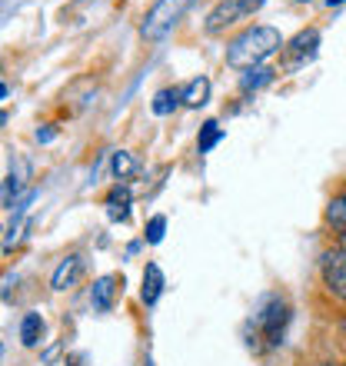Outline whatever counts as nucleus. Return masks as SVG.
<instances>
[{"label":"nucleus","instance_id":"f257e3e1","mask_svg":"<svg viewBox=\"0 0 346 366\" xmlns=\"http://www.w3.org/2000/svg\"><path fill=\"white\" fill-rule=\"evenodd\" d=\"M280 47H283V37H280L277 27H267V24L247 27L240 37H233L230 44H227V67H233V70L260 67V64L267 57H273Z\"/></svg>","mask_w":346,"mask_h":366},{"label":"nucleus","instance_id":"f03ea898","mask_svg":"<svg viewBox=\"0 0 346 366\" xmlns=\"http://www.w3.org/2000/svg\"><path fill=\"white\" fill-rule=\"evenodd\" d=\"M287 323H290V303L280 293H270L263 303H260L257 317H253V337L250 340L253 347H263V350H277L283 343V333H287Z\"/></svg>","mask_w":346,"mask_h":366},{"label":"nucleus","instance_id":"7ed1b4c3","mask_svg":"<svg viewBox=\"0 0 346 366\" xmlns=\"http://www.w3.org/2000/svg\"><path fill=\"white\" fill-rule=\"evenodd\" d=\"M193 0H154V7L144 14V24H140V37L157 44L164 40L177 24L183 20V14L190 10Z\"/></svg>","mask_w":346,"mask_h":366},{"label":"nucleus","instance_id":"20e7f679","mask_svg":"<svg viewBox=\"0 0 346 366\" xmlns=\"http://www.w3.org/2000/svg\"><path fill=\"white\" fill-rule=\"evenodd\" d=\"M263 4H267V0H220V4H217V7L207 14V24H203V30H207L210 37H213V34H223V30L233 27L237 20L257 14Z\"/></svg>","mask_w":346,"mask_h":366},{"label":"nucleus","instance_id":"39448f33","mask_svg":"<svg viewBox=\"0 0 346 366\" xmlns=\"http://www.w3.org/2000/svg\"><path fill=\"white\" fill-rule=\"evenodd\" d=\"M320 280H323V287L333 297L346 303V250L343 247L323 250V257H320Z\"/></svg>","mask_w":346,"mask_h":366},{"label":"nucleus","instance_id":"423d86ee","mask_svg":"<svg viewBox=\"0 0 346 366\" xmlns=\"http://www.w3.org/2000/svg\"><path fill=\"white\" fill-rule=\"evenodd\" d=\"M320 30L317 27H303L293 40H287L283 44V57H287V70H297L303 67L307 60L317 57V50H320Z\"/></svg>","mask_w":346,"mask_h":366},{"label":"nucleus","instance_id":"0eeeda50","mask_svg":"<svg viewBox=\"0 0 346 366\" xmlns=\"http://www.w3.org/2000/svg\"><path fill=\"white\" fill-rule=\"evenodd\" d=\"M120 290H124V277H120V273H104V277L94 280V287H90V307H94L97 313H110Z\"/></svg>","mask_w":346,"mask_h":366},{"label":"nucleus","instance_id":"6e6552de","mask_svg":"<svg viewBox=\"0 0 346 366\" xmlns=\"http://www.w3.org/2000/svg\"><path fill=\"white\" fill-rule=\"evenodd\" d=\"M80 277H84V257H80V253H70V257H64V260H60L57 270H54L50 287H54V290H70V287H77Z\"/></svg>","mask_w":346,"mask_h":366},{"label":"nucleus","instance_id":"1a4fd4ad","mask_svg":"<svg viewBox=\"0 0 346 366\" xmlns=\"http://www.w3.org/2000/svg\"><path fill=\"white\" fill-rule=\"evenodd\" d=\"M130 203H134V193L127 183H117L114 190L107 193V217L114 223H127L130 220Z\"/></svg>","mask_w":346,"mask_h":366},{"label":"nucleus","instance_id":"9d476101","mask_svg":"<svg viewBox=\"0 0 346 366\" xmlns=\"http://www.w3.org/2000/svg\"><path fill=\"white\" fill-rule=\"evenodd\" d=\"M164 270H160V263H147L144 267V287H140V300H144V307H157V300L164 297Z\"/></svg>","mask_w":346,"mask_h":366},{"label":"nucleus","instance_id":"9b49d317","mask_svg":"<svg viewBox=\"0 0 346 366\" xmlns=\"http://www.w3.org/2000/svg\"><path fill=\"white\" fill-rule=\"evenodd\" d=\"M273 80H277V70L267 67V64H260V67H250L240 74V90L243 94H257V90L270 87Z\"/></svg>","mask_w":346,"mask_h":366},{"label":"nucleus","instance_id":"f8f14e48","mask_svg":"<svg viewBox=\"0 0 346 366\" xmlns=\"http://www.w3.org/2000/svg\"><path fill=\"white\" fill-rule=\"evenodd\" d=\"M183 90V107H190V110H200L207 100H210V80L207 77H193Z\"/></svg>","mask_w":346,"mask_h":366},{"label":"nucleus","instance_id":"ddd939ff","mask_svg":"<svg viewBox=\"0 0 346 366\" xmlns=\"http://www.w3.org/2000/svg\"><path fill=\"white\" fill-rule=\"evenodd\" d=\"M180 104H183V90L180 87H164V90H157V94H154L150 110H154L157 117H170Z\"/></svg>","mask_w":346,"mask_h":366},{"label":"nucleus","instance_id":"4468645a","mask_svg":"<svg viewBox=\"0 0 346 366\" xmlns=\"http://www.w3.org/2000/svg\"><path fill=\"white\" fill-rule=\"evenodd\" d=\"M327 223L340 233V243L346 247V193H340V197H333V200H330V207H327Z\"/></svg>","mask_w":346,"mask_h":366},{"label":"nucleus","instance_id":"2eb2a0df","mask_svg":"<svg viewBox=\"0 0 346 366\" xmlns=\"http://www.w3.org/2000/svg\"><path fill=\"white\" fill-rule=\"evenodd\" d=\"M110 170H114V177L120 183H127L137 170H140V164H137V157L130 154V150H117V154L110 157Z\"/></svg>","mask_w":346,"mask_h":366},{"label":"nucleus","instance_id":"dca6fc26","mask_svg":"<svg viewBox=\"0 0 346 366\" xmlns=\"http://www.w3.org/2000/svg\"><path fill=\"white\" fill-rule=\"evenodd\" d=\"M40 337H44V317L40 313H27L24 323H20V343L24 347H37Z\"/></svg>","mask_w":346,"mask_h":366},{"label":"nucleus","instance_id":"f3484780","mask_svg":"<svg viewBox=\"0 0 346 366\" xmlns=\"http://www.w3.org/2000/svg\"><path fill=\"white\" fill-rule=\"evenodd\" d=\"M220 140H223V127L217 124V120H207V124L200 127V137H197V150H200V154H210Z\"/></svg>","mask_w":346,"mask_h":366},{"label":"nucleus","instance_id":"a211bd4d","mask_svg":"<svg viewBox=\"0 0 346 366\" xmlns=\"http://www.w3.org/2000/svg\"><path fill=\"white\" fill-rule=\"evenodd\" d=\"M164 233H167V217L164 213H157V217H150L144 227V240L150 243V247H157V243L164 240Z\"/></svg>","mask_w":346,"mask_h":366},{"label":"nucleus","instance_id":"6ab92c4d","mask_svg":"<svg viewBox=\"0 0 346 366\" xmlns=\"http://www.w3.org/2000/svg\"><path fill=\"white\" fill-rule=\"evenodd\" d=\"M57 353H60V343H54V347H50V350H47V353H44V363H50V360L57 357Z\"/></svg>","mask_w":346,"mask_h":366},{"label":"nucleus","instance_id":"aec40b11","mask_svg":"<svg viewBox=\"0 0 346 366\" xmlns=\"http://www.w3.org/2000/svg\"><path fill=\"white\" fill-rule=\"evenodd\" d=\"M67 366H86V357H84V353H77V357L67 360Z\"/></svg>","mask_w":346,"mask_h":366},{"label":"nucleus","instance_id":"412c9836","mask_svg":"<svg viewBox=\"0 0 346 366\" xmlns=\"http://www.w3.org/2000/svg\"><path fill=\"white\" fill-rule=\"evenodd\" d=\"M37 140H40V144H47V140H54V130H37Z\"/></svg>","mask_w":346,"mask_h":366},{"label":"nucleus","instance_id":"4be33fe9","mask_svg":"<svg viewBox=\"0 0 346 366\" xmlns=\"http://www.w3.org/2000/svg\"><path fill=\"white\" fill-rule=\"evenodd\" d=\"M346 0H327V7H343Z\"/></svg>","mask_w":346,"mask_h":366},{"label":"nucleus","instance_id":"5701e85b","mask_svg":"<svg viewBox=\"0 0 346 366\" xmlns=\"http://www.w3.org/2000/svg\"><path fill=\"white\" fill-rule=\"evenodd\" d=\"M4 97H7V84H4V80H0V100H4Z\"/></svg>","mask_w":346,"mask_h":366},{"label":"nucleus","instance_id":"b1692460","mask_svg":"<svg viewBox=\"0 0 346 366\" xmlns=\"http://www.w3.org/2000/svg\"><path fill=\"white\" fill-rule=\"evenodd\" d=\"M144 366H154V360H150V357H147V360H144Z\"/></svg>","mask_w":346,"mask_h":366},{"label":"nucleus","instance_id":"393cba45","mask_svg":"<svg viewBox=\"0 0 346 366\" xmlns=\"http://www.w3.org/2000/svg\"><path fill=\"white\" fill-rule=\"evenodd\" d=\"M0 124H7V114H0Z\"/></svg>","mask_w":346,"mask_h":366},{"label":"nucleus","instance_id":"a878e982","mask_svg":"<svg viewBox=\"0 0 346 366\" xmlns=\"http://www.w3.org/2000/svg\"><path fill=\"white\" fill-rule=\"evenodd\" d=\"M297 4H313V0H297Z\"/></svg>","mask_w":346,"mask_h":366},{"label":"nucleus","instance_id":"bb28decb","mask_svg":"<svg viewBox=\"0 0 346 366\" xmlns=\"http://www.w3.org/2000/svg\"><path fill=\"white\" fill-rule=\"evenodd\" d=\"M0 357H4V343H0Z\"/></svg>","mask_w":346,"mask_h":366},{"label":"nucleus","instance_id":"cd10ccee","mask_svg":"<svg viewBox=\"0 0 346 366\" xmlns=\"http://www.w3.org/2000/svg\"><path fill=\"white\" fill-rule=\"evenodd\" d=\"M343 333H346V317H343Z\"/></svg>","mask_w":346,"mask_h":366}]
</instances>
